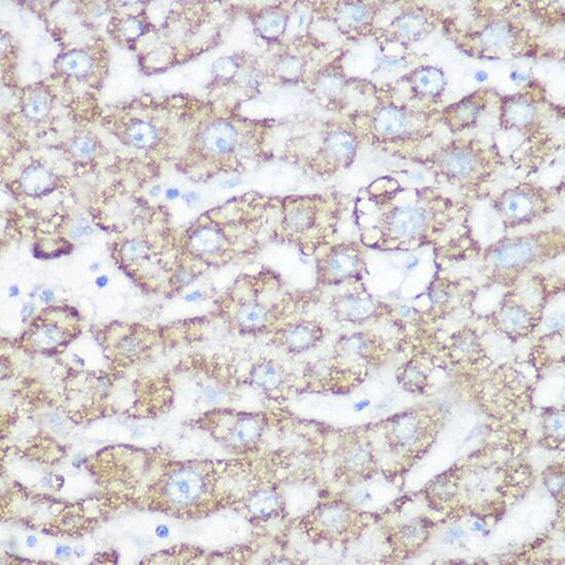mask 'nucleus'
Masks as SVG:
<instances>
[{"instance_id": "obj_1", "label": "nucleus", "mask_w": 565, "mask_h": 565, "mask_svg": "<svg viewBox=\"0 0 565 565\" xmlns=\"http://www.w3.org/2000/svg\"><path fill=\"white\" fill-rule=\"evenodd\" d=\"M372 194L376 210L374 222L361 226V240L369 248H410L467 219L466 206L442 197L432 188L390 192L389 197Z\"/></svg>"}, {"instance_id": "obj_2", "label": "nucleus", "mask_w": 565, "mask_h": 565, "mask_svg": "<svg viewBox=\"0 0 565 565\" xmlns=\"http://www.w3.org/2000/svg\"><path fill=\"white\" fill-rule=\"evenodd\" d=\"M322 290H291L269 265L240 274L229 295L226 314L243 335H269L285 322L301 317L319 303Z\"/></svg>"}, {"instance_id": "obj_3", "label": "nucleus", "mask_w": 565, "mask_h": 565, "mask_svg": "<svg viewBox=\"0 0 565 565\" xmlns=\"http://www.w3.org/2000/svg\"><path fill=\"white\" fill-rule=\"evenodd\" d=\"M342 208V199L333 196L288 197L271 240L290 245L306 257L317 255L331 244Z\"/></svg>"}, {"instance_id": "obj_4", "label": "nucleus", "mask_w": 565, "mask_h": 565, "mask_svg": "<svg viewBox=\"0 0 565 565\" xmlns=\"http://www.w3.org/2000/svg\"><path fill=\"white\" fill-rule=\"evenodd\" d=\"M417 158L436 176L469 196L481 192L503 163L496 149L473 139L453 140Z\"/></svg>"}, {"instance_id": "obj_5", "label": "nucleus", "mask_w": 565, "mask_h": 565, "mask_svg": "<svg viewBox=\"0 0 565 565\" xmlns=\"http://www.w3.org/2000/svg\"><path fill=\"white\" fill-rule=\"evenodd\" d=\"M505 13H479L475 26L449 27L450 35L462 51L479 58L520 57L539 49L532 31L519 20Z\"/></svg>"}, {"instance_id": "obj_6", "label": "nucleus", "mask_w": 565, "mask_h": 565, "mask_svg": "<svg viewBox=\"0 0 565 565\" xmlns=\"http://www.w3.org/2000/svg\"><path fill=\"white\" fill-rule=\"evenodd\" d=\"M442 122L438 108H415L392 103L361 115L356 126L372 141L390 145L405 153H417Z\"/></svg>"}, {"instance_id": "obj_7", "label": "nucleus", "mask_w": 565, "mask_h": 565, "mask_svg": "<svg viewBox=\"0 0 565 565\" xmlns=\"http://www.w3.org/2000/svg\"><path fill=\"white\" fill-rule=\"evenodd\" d=\"M561 229H550L522 237L501 240L487 252V260L494 274H520L533 263L551 255L552 250L564 249Z\"/></svg>"}, {"instance_id": "obj_8", "label": "nucleus", "mask_w": 565, "mask_h": 565, "mask_svg": "<svg viewBox=\"0 0 565 565\" xmlns=\"http://www.w3.org/2000/svg\"><path fill=\"white\" fill-rule=\"evenodd\" d=\"M492 206L505 226L515 228L543 219L552 212L554 199L541 186L521 183L501 192Z\"/></svg>"}, {"instance_id": "obj_9", "label": "nucleus", "mask_w": 565, "mask_h": 565, "mask_svg": "<svg viewBox=\"0 0 565 565\" xmlns=\"http://www.w3.org/2000/svg\"><path fill=\"white\" fill-rule=\"evenodd\" d=\"M364 251L354 242L329 245L315 256V286L318 289L358 281L364 274Z\"/></svg>"}, {"instance_id": "obj_10", "label": "nucleus", "mask_w": 565, "mask_h": 565, "mask_svg": "<svg viewBox=\"0 0 565 565\" xmlns=\"http://www.w3.org/2000/svg\"><path fill=\"white\" fill-rule=\"evenodd\" d=\"M546 96L541 88L530 86L501 100L500 126L505 131H516L528 138L544 133L542 106Z\"/></svg>"}, {"instance_id": "obj_11", "label": "nucleus", "mask_w": 565, "mask_h": 565, "mask_svg": "<svg viewBox=\"0 0 565 565\" xmlns=\"http://www.w3.org/2000/svg\"><path fill=\"white\" fill-rule=\"evenodd\" d=\"M442 11L419 2H405L401 13L387 29L388 38L392 42L412 45L434 33L446 23Z\"/></svg>"}, {"instance_id": "obj_12", "label": "nucleus", "mask_w": 565, "mask_h": 565, "mask_svg": "<svg viewBox=\"0 0 565 565\" xmlns=\"http://www.w3.org/2000/svg\"><path fill=\"white\" fill-rule=\"evenodd\" d=\"M447 81L443 71L434 66H419L399 81L400 105L433 109L441 102Z\"/></svg>"}, {"instance_id": "obj_13", "label": "nucleus", "mask_w": 565, "mask_h": 565, "mask_svg": "<svg viewBox=\"0 0 565 565\" xmlns=\"http://www.w3.org/2000/svg\"><path fill=\"white\" fill-rule=\"evenodd\" d=\"M327 334L325 324L317 319L301 317L285 322L272 331L269 342L290 355H299L317 348Z\"/></svg>"}, {"instance_id": "obj_14", "label": "nucleus", "mask_w": 565, "mask_h": 565, "mask_svg": "<svg viewBox=\"0 0 565 565\" xmlns=\"http://www.w3.org/2000/svg\"><path fill=\"white\" fill-rule=\"evenodd\" d=\"M385 308L365 289L351 290L331 297L328 308L338 322L362 325L385 314Z\"/></svg>"}, {"instance_id": "obj_15", "label": "nucleus", "mask_w": 565, "mask_h": 565, "mask_svg": "<svg viewBox=\"0 0 565 565\" xmlns=\"http://www.w3.org/2000/svg\"><path fill=\"white\" fill-rule=\"evenodd\" d=\"M494 95L496 92L489 88L475 91L441 110L442 122L453 134L473 128L487 111Z\"/></svg>"}, {"instance_id": "obj_16", "label": "nucleus", "mask_w": 565, "mask_h": 565, "mask_svg": "<svg viewBox=\"0 0 565 565\" xmlns=\"http://www.w3.org/2000/svg\"><path fill=\"white\" fill-rule=\"evenodd\" d=\"M250 385L267 396H283L293 388L292 374L283 364L272 358L261 357L251 365L248 373Z\"/></svg>"}, {"instance_id": "obj_17", "label": "nucleus", "mask_w": 565, "mask_h": 565, "mask_svg": "<svg viewBox=\"0 0 565 565\" xmlns=\"http://www.w3.org/2000/svg\"><path fill=\"white\" fill-rule=\"evenodd\" d=\"M205 489L203 476L192 467L177 470L168 480V498L175 505L186 506L194 503L203 496Z\"/></svg>"}, {"instance_id": "obj_18", "label": "nucleus", "mask_w": 565, "mask_h": 565, "mask_svg": "<svg viewBox=\"0 0 565 565\" xmlns=\"http://www.w3.org/2000/svg\"><path fill=\"white\" fill-rule=\"evenodd\" d=\"M376 11L372 4L366 2H338L335 21L344 33L359 36L366 33L373 25Z\"/></svg>"}, {"instance_id": "obj_19", "label": "nucleus", "mask_w": 565, "mask_h": 565, "mask_svg": "<svg viewBox=\"0 0 565 565\" xmlns=\"http://www.w3.org/2000/svg\"><path fill=\"white\" fill-rule=\"evenodd\" d=\"M326 154L328 156L330 173H334L342 168L348 167L357 154V135L349 129H337L328 136L326 143Z\"/></svg>"}, {"instance_id": "obj_20", "label": "nucleus", "mask_w": 565, "mask_h": 565, "mask_svg": "<svg viewBox=\"0 0 565 565\" xmlns=\"http://www.w3.org/2000/svg\"><path fill=\"white\" fill-rule=\"evenodd\" d=\"M349 519L351 512L346 506L326 505L308 517V528L310 532H317V535L331 537L344 530Z\"/></svg>"}, {"instance_id": "obj_21", "label": "nucleus", "mask_w": 565, "mask_h": 565, "mask_svg": "<svg viewBox=\"0 0 565 565\" xmlns=\"http://www.w3.org/2000/svg\"><path fill=\"white\" fill-rule=\"evenodd\" d=\"M537 312L524 301H507L496 313V321L507 332H528L537 324Z\"/></svg>"}, {"instance_id": "obj_22", "label": "nucleus", "mask_w": 565, "mask_h": 565, "mask_svg": "<svg viewBox=\"0 0 565 565\" xmlns=\"http://www.w3.org/2000/svg\"><path fill=\"white\" fill-rule=\"evenodd\" d=\"M380 342L372 335L356 333L339 338L335 354L340 360H369L378 351Z\"/></svg>"}, {"instance_id": "obj_23", "label": "nucleus", "mask_w": 565, "mask_h": 565, "mask_svg": "<svg viewBox=\"0 0 565 565\" xmlns=\"http://www.w3.org/2000/svg\"><path fill=\"white\" fill-rule=\"evenodd\" d=\"M237 141V132L226 122H215L206 129L203 134V143L210 153L224 154L228 153Z\"/></svg>"}, {"instance_id": "obj_24", "label": "nucleus", "mask_w": 565, "mask_h": 565, "mask_svg": "<svg viewBox=\"0 0 565 565\" xmlns=\"http://www.w3.org/2000/svg\"><path fill=\"white\" fill-rule=\"evenodd\" d=\"M282 503L281 498L274 490L262 489L256 490L251 494L247 507L249 512L256 518L267 519L274 516L280 510Z\"/></svg>"}, {"instance_id": "obj_25", "label": "nucleus", "mask_w": 565, "mask_h": 565, "mask_svg": "<svg viewBox=\"0 0 565 565\" xmlns=\"http://www.w3.org/2000/svg\"><path fill=\"white\" fill-rule=\"evenodd\" d=\"M262 424L254 415L240 417L233 429V439L240 447H252L262 435Z\"/></svg>"}, {"instance_id": "obj_26", "label": "nucleus", "mask_w": 565, "mask_h": 565, "mask_svg": "<svg viewBox=\"0 0 565 565\" xmlns=\"http://www.w3.org/2000/svg\"><path fill=\"white\" fill-rule=\"evenodd\" d=\"M53 185V176L44 167H33L21 177L22 190L30 196L44 194Z\"/></svg>"}, {"instance_id": "obj_27", "label": "nucleus", "mask_w": 565, "mask_h": 565, "mask_svg": "<svg viewBox=\"0 0 565 565\" xmlns=\"http://www.w3.org/2000/svg\"><path fill=\"white\" fill-rule=\"evenodd\" d=\"M528 10L537 19L547 20L554 23L564 21V2H540L530 1L526 4Z\"/></svg>"}, {"instance_id": "obj_28", "label": "nucleus", "mask_w": 565, "mask_h": 565, "mask_svg": "<svg viewBox=\"0 0 565 565\" xmlns=\"http://www.w3.org/2000/svg\"><path fill=\"white\" fill-rule=\"evenodd\" d=\"M158 133L148 122H138L129 129V138L138 147H148L156 142Z\"/></svg>"}, {"instance_id": "obj_29", "label": "nucleus", "mask_w": 565, "mask_h": 565, "mask_svg": "<svg viewBox=\"0 0 565 565\" xmlns=\"http://www.w3.org/2000/svg\"><path fill=\"white\" fill-rule=\"evenodd\" d=\"M63 339V332L54 325L40 327L33 337L34 346L38 349H52L58 346Z\"/></svg>"}, {"instance_id": "obj_30", "label": "nucleus", "mask_w": 565, "mask_h": 565, "mask_svg": "<svg viewBox=\"0 0 565 565\" xmlns=\"http://www.w3.org/2000/svg\"><path fill=\"white\" fill-rule=\"evenodd\" d=\"M63 69L72 76H83L90 71L92 61L87 54L83 52H74L66 54L62 62Z\"/></svg>"}, {"instance_id": "obj_31", "label": "nucleus", "mask_w": 565, "mask_h": 565, "mask_svg": "<svg viewBox=\"0 0 565 565\" xmlns=\"http://www.w3.org/2000/svg\"><path fill=\"white\" fill-rule=\"evenodd\" d=\"M51 108V102L44 95H35L27 104V115L31 119H44Z\"/></svg>"}, {"instance_id": "obj_32", "label": "nucleus", "mask_w": 565, "mask_h": 565, "mask_svg": "<svg viewBox=\"0 0 565 565\" xmlns=\"http://www.w3.org/2000/svg\"><path fill=\"white\" fill-rule=\"evenodd\" d=\"M122 257L129 262H137L147 254L146 245L140 240H130L122 247Z\"/></svg>"}, {"instance_id": "obj_33", "label": "nucleus", "mask_w": 565, "mask_h": 565, "mask_svg": "<svg viewBox=\"0 0 565 565\" xmlns=\"http://www.w3.org/2000/svg\"><path fill=\"white\" fill-rule=\"evenodd\" d=\"M283 28V17L279 15H274V13L265 16L260 22L261 33L267 36H276L278 34L282 33Z\"/></svg>"}, {"instance_id": "obj_34", "label": "nucleus", "mask_w": 565, "mask_h": 565, "mask_svg": "<svg viewBox=\"0 0 565 565\" xmlns=\"http://www.w3.org/2000/svg\"><path fill=\"white\" fill-rule=\"evenodd\" d=\"M322 93L328 97H335L342 93L344 88V78L338 76L324 77L320 83Z\"/></svg>"}, {"instance_id": "obj_35", "label": "nucleus", "mask_w": 565, "mask_h": 565, "mask_svg": "<svg viewBox=\"0 0 565 565\" xmlns=\"http://www.w3.org/2000/svg\"><path fill=\"white\" fill-rule=\"evenodd\" d=\"M71 148L79 158H88L94 153V142L88 138H78L72 143Z\"/></svg>"}, {"instance_id": "obj_36", "label": "nucleus", "mask_w": 565, "mask_h": 565, "mask_svg": "<svg viewBox=\"0 0 565 565\" xmlns=\"http://www.w3.org/2000/svg\"><path fill=\"white\" fill-rule=\"evenodd\" d=\"M92 233V226L88 223V220L85 219V218H79L72 226L71 231H70V237L74 240H79L90 235Z\"/></svg>"}, {"instance_id": "obj_37", "label": "nucleus", "mask_w": 565, "mask_h": 565, "mask_svg": "<svg viewBox=\"0 0 565 565\" xmlns=\"http://www.w3.org/2000/svg\"><path fill=\"white\" fill-rule=\"evenodd\" d=\"M122 33L126 37L133 40L142 33V25L137 20H128L122 25Z\"/></svg>"}, {"instance_id": "obj_38", "label": "nucleus", "mask_w": 565, "mask_h": 565, "mask_svg": "<svg viewBox=\"0 0 565 565\" xmlns=\"http://www.w3.org/2000/svg\"><path fill=\"white\" fill-rule=\"evenodd\" d=\"M368 462V455L363 450H356L349 455V466L355 470L363 469Z\"/></svg>"}, {"instance_id": "obj_39", "label": "nucleus", "mask_w": 565, "mask_h": 565, "mask_svg": "<svg viewBox=\"0 0 565 565\" xmlns=\"http://www.w3.org/2000/svg\"><path fill=\"white\" fill-rule=\"evenodd\" d=\"M141 348V344L138 340L134 339V338H129V339L124 340L122 342V346H120V349H122V353L126 354V355H132V354H136L138 351H140Z\"/></svg>"}, {"instance_id": "obj_40", "label": "nucleus", "mask_w": 565, "mask_h": 565, "mask_svg": "<svg viewBox=\"0 0 565 565\" xmlns=\"http://www.w3.org/2000/svg\"><path fill=\"white\" fill-rule=\"evenodd\" d=\"M215 66L217 74L220 76H229L233 74V63L229 60H220Z\"/></svg>"}, {"instance_id": "obj_41", "label": "nucleus", "mask_w": 565, "mask_h": 565, "mask_svg": "<svg viewBox=\"0 0 565 565\" xmlns=\"http://www.w3.org/2000/svg\"><path fill=\"white\" fill-rule=\"evenodd\" d=\"M49 424L54 432H61L64 429L65 423L59 415L51 414L49 417Z\"/></svg>"}, {"instance_id": "obj_42", "label": "nucleus", "mask_w": 565, "mask_h": 565, "mask_svg": "<svg viewBox=\"0 0 565 565\" xmlns=\"http://www.w3.org/2000/svg\"><path fill=\"white\" fill-rule=\"evenodd\" d=\"M33 313V303H27V305H24L22 310V319L23 321L27 319V318L30 317L31 314Z\"/></svg>"}, {"instance_id": "obj_43", "label": "nucleus", "mask_w": 565, "mask_h": 565, "mask_svg": "<svg viewBox=\"0 0 565 565\" xmlns=\"http://www.w3.org/2000/svg\"><path fill=\"white\" fill-rule=\"evenodd\" d=\"M203 296V293L201 291H194L192 293L186 295L185 299L186 301H199L201 297Z\"/></svg>"}, {"instance_id": "obj_44", "label": "nucleus", "mask_w": 565, "mask_h": 565, "mask_svg": "<svg viewBox=\"0 0 565 565\" xmlns=\"http://www.w3.org/2000/svg\"><path fill=\"white\" fill-rule=\"evenodd\" d=\"M197 197H199V196H197L196 192H188V194H186L185 196L183 197V199H185V203L192 204L197 201Z\"/></svg>"}, {"instance_id": "obj_45", "label": "nucleus", "mask_w": 565, "mask_h": 565, "mask_svg": "<svg viewBox=\"0 0 565 565\" xmlns=\"http://www.w3.org/2000/svg\"><path fill=\"white\" fill-rule=\"evenodd\" d=\"M42 301H45V303H49V301H53V291H51V290H45V291L42 292Z\"/></svg>"}, {"instance_id": "obj_46", "label": "nucleus", "mask_w": 565, "mask_h": 565, "mask_svg": "<svg viewBox=\"0 0 565 565\" xmlns=\"http://www.w3.org/2000/svg\"><path fill=\"white\" fill-rule=\"evenodd\" d=\"M179 194H179V190H175V188H171V190H167V192H165V197L169 199H175L179 197Z\"/></svg>"}, {"instance_id": "obj_47", "label": "nucleus", "mask_w": 565, "mask_h": 565, "mask_svg": "<svg viewBox=\"0 0 565 565\" xmlns=\"http://www.w3.org/2000/svg\"><path fill=\"white\" fill-rule=\"evenodd\" d=\"M224 185H224V187H226V188L235 187V186H238V185H240V180L238 178L229 179V180L226 181V182L224 183Z\"/></svg>"}, {"instance_id": "obj_48", "label": "nucleus", "mask_w": 565, "mask_h": 565, "mask_svg": "<svg viewBox=\"0 0 565 565\" xmlns=\"http://www.w3.org/2000/svg\"><path fill=\"white\" fill-rule=\"evenodd\" d=\"M107 283H108V276H99V278L97 279L96 280V284L97 285L99 286L100 288L105 287V286L107 285Z\"/></svg>"}, {"instance_id": "obj_49", "label": "nucleus", "mask_w": 565, "mask_h": 565, "mask_svg": "<svg viewBox=\"0 0 565 565\" xmlns=\"http://www.w3.org/2000/svg\"><path fill=\"white\" fill-rule=\"evenodd\" d=\"M156 535L160 537H165V535H168L167 528H165V526H158V530H156Z\"/></svg>"}, {"instance_id": "obj_50", "label": "nucleus", "mask_w": 565, "mask_h": 565, "mask_svg": "<svg viewBox=\"0 0 565 565\" xmlns=\"http://www.w3.org/2000/svg\"><path fill=\"white\" fill-rule=\"evenodd\" d=\"M57 554H59V555H63V554L69 555L70 554V549L68 548V547H59V548L57 549Z\"/></svg>"}, {"instance_id": "obj_51", "label": "nucleus", "mask_w": 565, "mask_h": 565, "mask_svg": "<svg viewBox=\"0 0 565 565\" xmlns=\"http://www.w3.org/2000/svg\"><path fill=\"white\" fill-rule=\"evenodd\" d=\"M160 192H161V186L158 185L153 186V187L151 188V196L153 197H158V194H160Z\"/></svg>"}, {"instance_id": "obj_52", "label": "nucleus", "mask_w": 565, "mask_h": 565, "mask_svg": "<svg viewBox=\"0 0 565 565\" xmlns=\"http://www.w3.org/2000/svg\"><path fill=\"white\" fill-rule=\"evenodd\" d=\"M19 293H20L19 288H18L17 286H11L10 289L11 296L16 297L18 296Z\"/></svg>"}, {"instance_id": "obj_53", "label": "nucleus", "mask_w": 565, "mask_h": 565, "mask_svg": "<svg viewBox=\"0 0 565 565\" xmlns=\"http://www.w3.org/2000/svg\"><path fill=\"white\" fill-rule=\"evenodd\" d=\"M35 542H36V540L34 539L33 537H29L28 541H27V543H28L29 546L33 547L34 543H35Z\"/></svg>"}]
</instances>
